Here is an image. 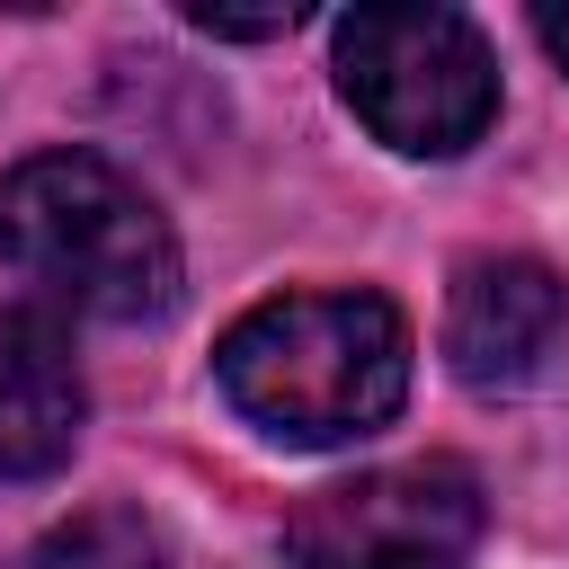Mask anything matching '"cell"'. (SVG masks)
<instances>
[{
  "label": "cell",
  "instance_id": "1",
  "mask_svg": "<svg viewBox=\"0 0 569 569\" xmlns=\"http://www.w3.org/2000/svg\"><path fill=\"white\" fill-rule=\"evenodd\" d=\"M222 400L276 445L373 436L409 391V329L382 293H276L213 347Z\"/></svg>",
  "mask_w": 569,
  "mask_h": 569
},
{
  "label": "cell",
  "instance_id": "4",
  "mask_svg": "<svg viewBox=\"0 0 569 569\" xmlns=\"http://www.w3.org/2000/svg\"><path fill=\"white\" fill-rule=\"evenodd\" d=\"M489 533V498L462 462H391L320 489L293 516L302 569H471Z\"/></svg>",
  "mask_w": 569,
  "mask_h": 569
},
{
  "label": "cell",
  "instance_id": "5",
  "mask_svg": "<svg viewBox=\"0 0 569 569\" xmlns=\"http://www.w3.org/2000/svg\"><path fill=\"white\" fill-rule=\"evenodd\" d=\"M569 329V284L542 258H471L453 276L445 311V356L471 391H516L542 373V356Z\"/></svg>",
  "mask_w": 569,
  "mask_h": 569
},
{
  "label": "cell",
  "instance_id": "6",
  "mask_svg": "<svg viewBox=\"0 0 569 569\" xmlns=\"http://www.w3.org/2000/svg\"><path fill=\"white\" fill-rule=\"evenodd\" d=\"M89 418L71 338L44 311H0V480H44L71 462Z\"/></svg>",
  "mask_w": 569,
  "mask_h": 569
},
{
  "label": "cell",
  "instance_id": "3",
  "mask_svg": "<svg viewBox=\"0 0 569 569\" xmlns=\"http://www.w3.org/2000/svg\"><path fill=\"white\" fill-rule=\"evenodd\" d=\"M338 89L373 142L445 160L498 116V62L462 9H356L338 18Z\"/></svg>",
  "mask_w": 569,
  "mask_h": 569
},
{
  "label": "cell",
  "instance_id": "8",
  "mask_svg": "<svg viewBox=\"0 0 569 569\" xmlns=\"http://www.w3.org/2000/svg\"><path fill=\"white\" fill-rule=\"evenodd\" d=\"M204 36H293V18L302 9H267V18H231V9H187Z\"/></svg>",
  "mask_w": 569,
  "mask_h": 569
},
{
  "label": "cell",
  "instance_id": "9",
  "mask_svg": "<svg viewBox=\"0 0 569 569\" xmlns=\"http://www.w3.org/2000/svg\"><path fill=\"white\" fill-rule=\"evenodd\" d=\"M533 36H542V44H551V62L569 71V0H542V9H533Z\"/></svg>",
  "mask_w": 569,
  "mask_h": 569
},
{
  "label": "cell",
  "instance_id": "7",
  "mask_svg": "<svg viewBox=\"0 0 569 569\" xmlns=\"http://www.w3.org/2000/svg\"><path fill=\"white\" fill-rule=\"evenodd\" d=\"M18 569H169V560H160V533L133 507H89V516L53 525Z\"/></svg>",
  "mask_w": 569,
  "mask_h": 569
},
{
  "label": "cell",
  "instance_id": "2",
  "mask_svg": "<svg viewBox=\"0 0 569 569\" xmlns=\"http://www.w3.org/2000/svg\"><path fill=\"white\" fill-rule=\"evenodd\" d=\"M0 258L89 320H160L178 302L169 222L98 151H36L0 178Z\"/></svg>",
  "mask_w": 569,
  "mask_h": 569
}]
</instances>
